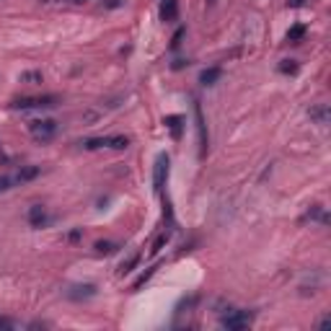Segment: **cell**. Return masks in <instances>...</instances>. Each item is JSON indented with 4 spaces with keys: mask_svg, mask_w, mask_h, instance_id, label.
Returning a JSON list of instances; mask_svg holds the SVG:
<instances>
[{
    "mask_svg": "<svg viewBox=\"0 0 331 331\" xmlns=\"http://www.w3.org/2000/svg\"><path fill=\"white\" fill-rule=\"evenodd\" d=\"M28 132L36 140H52L57 132V122L54 119H34V122H28Z\"/></svg>",
    "mask_w": 331,
    "mask_h": 331,
    "instance_id": "2",
    "label": "cell"
},
{
    "mask_svg": "<svg viewBox=\"0 0 331 331\" xmlns=\"http://www.w3.org/2000/svg\"><path fill=\"white\" fill-rule=\"evenodd\" d=\"M310 119H316L318 124H326L328 122V106H326V104H321V106H313L310 109Z\"/></svg>",
    "mask_w": 331,
    "mask_h": 331,
    "instance_id": "13",
    "label": "cell"
},
{
    "mask_svg": "<svg viewBox=\"0 0 331 331\" xmlns=\"http://www.w3.org/2000/svg\"><path fill=\"white\" fill-rule=\"evenodd\" d=\"M60 104V96L54 94H44V96H24V98H16L10 101V109H52Z\"/></svg>",
    "mask_w": 331,
    "mask_h": 331,
    "instance_id": "1",
    "label": "cell"
},
{
    "mask_svg": "<svg viewBox=\"0 0 331 331\" xmlns=\"http://www.w3.org/2000/svg\"><path fill=\"white\" fill-rule=\"evenodd\" d=\"M0 160H3V163H8V156L3 153V150H0Z\"/></svg>",
    "mask_w": 331,
    "mask_h": 331,
    "instance_id": "27",
    "label": "cell"
},
{
    "mask_svg": "<svg viewBox=\"0 0 331 331\" xmlns=\"http://www.w3.org/2000/svg\"><path fill=\"white\" fill-rule=\"evenodd\" d=\"M303 3H306V0H288V6H290V8H300Z\"/></svg>",
    "mask_w": 331,
    "mask_h": 331,
    "instance_id": "25",
    "label": "cell"
},
{
    "mask_svg": "<svg viewBox=\"0 0 331 331\" xmlns=\"http://www.w3.org/2000/svg\"><path fill=\"white\" fill-rule=\"evenodd\" d=\"M68 238H70V240H72V244H75V240H80V230H72V233H70V236H68Z\"/></svg>",
    "mask_w": 331,
    "mask_h": 331,
    "instance_id": "26",
    "label": "cell"
},
{
    "mask_svg": "<svg viewBox=\"0 0 331 331\" xmlns=\"http://www.w3.org/2000/svg\"><path fill=\"white\" fill-rule=\"evenodd\" d=\"M83 148H86V150H98V148H109V134H106V138H88V140H83Z\"/></svg>",
    "mask_w": 331,
    "mask_h": 331,
    "instance_id": "14",
    "label": "cell"
},
{
    "mask_svg": "<svg viewBox=\"0 0 331 331\" xmlns=\"http://www.w3.org/2000/svg\"><path fill=\"white\" fill-rule=\"evenodd\" d=\"M194 116H197V130H200V145H202V156L207 150V132H204V119H202V109L200 104H194Z\"/></svg>",
    "mask_w": 331,
    "mask_h": 331,
    "instance_id": "12",
    "label": "cell"
},
{
    "mask_svg": "<svg viewBox=\"0 0 331 331\" xmlns=\"http://www.w3.org/2000/svg\"><path fill=\"white\" fill-rule=\"evenodd\" d=\"M303 36H306V26H303V24L290 26V32H288V42H290V44H298Z\"/></svg>",
    "mask_w": 331,
    "mask_h": 331,
    "instance_id": "15",
    "label": "cell"
},
{
    "mask_svg": "<svg viewBox=\"0 0 331 331\" xmlns=\"http://www.w3.org/2000/svg\"><path fill=\"white\" fill-rule=\"evenodd\" d=\"M176 18H178V3L176 0H163L160 3V21L174 24Z\"/></svg>",
    "mask_w": 331,
    "mask_h": 331,
    "instance_id": "6",
    "label": "cell"
},
{
    "mask_svg": "<svg viewBox=\"0 0 331 331\" xmlns=\"http://www.w3.org/2000/svg\"><path fill=\"white\" fill-rule=\"evenodd\" d=\"M21 83H42V72H36V70L21 72Z\"/></svg>",
    "mask_w": 331,
    "mask_h": 331,
    "instance_id": "21",
    "label": "cell"
},
{
    "mask_svg": "<svg viewBox=\"0 0 331 331\" xmlns=\"http://www.w3.org/2000/svg\"><path fill=\"white\" fill-rule=\"evenodd\" d=\"M0 328H16V321L6 318V316H0Z\"/></svg>",
    "mask_w": 331,
    "mask_h": 331,
    "instance_id": "24",
    "label": "cell"
},
{
    "mask_svg": "<svg viewBox=\"0 0 331 331\" xmlns=\"http://www.w3.org/2000/svg\"><path fill=\"white\" fill-rule=\"evenodd\" d=\"M163 124L171 130V134H174L176 140L182 138V124H184V119L178 116V114H168V116H163Z\"/></svg>",
    "mask_w": 331,
    "mask_h": 331,
    "instance_id": "10",
    "label": "cell"
},
{
    "mask_svg": "<svg viewBox=\"0 0 331 331\" xmlns=\"http://www.w3.org/2000/svg\"><path fill=\"white\" fill-rule=\"evenodd\" d=\"M220 75H222V68H207V70H202L200 72V83L202 86H215L218 80H220Z\"/></svg>",
    "mask_w": 331,
    "mask_h": 331,
    "instance_id": "9",
    "label": "cell"
},
{
    "mask_svg": "<svg viewBox=\"0 0 331 331\" xmlns=\"http://www.w3.org/2000/svg\"><path fill=\"white\" fill-rule=\"evenodd\" d=\"M138 264H140V254H134V256H130V259L122 264V266H119V274H122V277H124V274H130V272H132V269L138 266Z\"/></svg>",
    "mask_w": 331,
    "mask_h": 331,
    "instance_id": "17",
    "label": "cell"
},
{
    "mask_svg": "<svg viewBox=\"0 0 331 331\" xmlns=\"http://www.w3.org/2000/svg\"><path fill=\"white\" fill-rule=\"evenodd\" d=\"M168 238H171V233H160L158 238H156V244H153V248H150V254H158L166 244H168Z\"/></svg>",
    "mask_w": 331,
    "mask_h": 331,
    "instance_id": "20",
    "label": "cell"
},
{
    "mask_svg": "<svg viewBox=\"0 0 331 331\" xmlns=\"http://www.w3.org/2000/svg\"><path fill=\"white\" fill-rule=\"evenodd\" d=\"M28 222H32V228H42V225L47 222V210H44L42 204H34L32 210H28Z\"/></svg>",
    "mask_w": 331,
    "mask_h": 331,
    "instance_id": "8",
    "label": "cell"
},
{
    "mask_svg": "<svg viewBox=\"0 0 331 331\" xmlns=\"http://www.w3.org/2000/svg\"><path fill=\"white\" fill-rule=\"evenodd\" d=\"M127 145H130V138H124V134H109V148L124 150Z\"/></svg>",
    "mask_w": 331,
    "mask_h": 331,
    "instance_id": "16",
    "label": "cell"
},
{
    "mask_svg": "<svg viewBox=\"0 0 331 331\" xmlns=\"http://www.w3.org/2000/svg\"><path fill=\"white\" fill-rule=\"evenodd\" d=\"M251 318H254V316L248 310H233V313L225 316L220 324H222V328H228V331H240V328L251 326Z\"/></svg>",
    "mask_w": 331,
    "mask_h": 331,
    "instance_id": "4",
    "label": "cell"
},
{
    "mask_svg": "<svg viewBox=\"0 0 331 331\" xmlns=\"http://www.w3.org/2000/svg\"><path fill=\"white\" fill-rule=\"evenodd\" d=\"M184 34H186V28H184V26H182V28H176V34L171 36V50H178V44H182Z\"/></svg>",
    "mask_w": 331,
    "mask_h": 331,
    "instance_id": "22",
    "label": "cell"
},
{
    "mask_svg": "<svg viewBox=\"0 0 331 331\" xmlns=\"http://www.w3.org/2000/svg\"><path fill=\"white\" fill-rule=\"evenodd\" d=\"M156 269H158V266H150V269H148V272H142V274L138 277V282H134V284H132V290H134V292H138V290L142 288V284H145V282H148L150 277H153V274H156Z\"/></svg>",
    "mask_w": 331,
    "mask_h": 331,
    "instance_id": "19",
    "label": "cell"
},
{
    "mask_svg": "<svg viewBox=\"0 0 331 331\" xmlns=\"http://www.w3.org/2000/svg\"><path fill=\"white\" fill-rule=\"evenodd\" d=\"M94 248H96V254H101V256H112V254H116L122 246H119L116 240H96Z\"/></svg>",
    "mask_w": 331,
    "mask_h": 331,
    "instance_id": "11",
    "label": "cell"
},
{
    "mask_svg": "<svg viewBox=\"0 0 331 331\" xmlns=\"http://www.w3.org/2000/svg\"><path fill=\"white\" fill-rule=\"evenodd\" d=\"M13 176H0V192H8V189H13Z\"/></svg>",
    "mask_w": 331,
    "mask_h": 331,
    "instance_id": "23",
    "label": "cell"
},
{
    "mask_svg": "<svg viewBox=\"0 0 331 331\" xmlns=\"http://www.w3.org/2000/svg\"><path fill=\"white\" fill-rule=\"evenodd\" d=\"M277 70H280V72H284V75H295L300 68H298V62H295V60H282Z\"/></svg>",
    "mask_w": 331,
    "mask_h": 331,
    "instance_id": "18",
    "label": "cell"
},
{
    "mask_svg": "<svg viewBox=\"0 0 331 331\" xmlns=\"http://www.w3.org/2000/svg\"><path fill=\"white\" fill-rule=\"evenodd\" d=\"M75 3H88V0H75Z\"/></svg>",
    "mask_w": 331,
    "mask_h": 331,
    "instance_id": "28",
    "label": "cell"
},
{
    "mask_svg": "<svg viewBox=\"0 0 331 331\" xmlns=\"http://www.w3.org/2000/svg\"><path fill=\"white\" fill-rule=\"evenodd\" d=\"M39 174H42L39 166H21L18 174L13 176V182H16V184H26V182H34V178H36Z\"/></svg>",
    "mask_w": 331,
    "mask_h": 331,
    "instance_id": "7",
    "label": "cell"
},
{
    "mask_svg": "<svg viewBox=\"0 0 331 331\" xmlns=\"http://www.w3.org/2000/svg\"><path fill=\"white\" fill-rule=\"evenodd\" d=\"M168 156L166 153H160L158 158H156V166H153V189L160 194L163 192V186H166V178H168Z\"/></svg>",
    "mask_w": 331,
    "mask_h": 331,
    "instance_id": "3",
    "label": "cell"
},
{
    "mask_svg": "<svg viewBox=\"0 0 331 331\" xmlns=\"http://www.w3.org/2000/svg\"><path fill=\"white\" fill-rule=\"evenodd\" d=\"M65 295L70 300H75V303H80V300H88V298L96 295V284H72Z\"/></svg>",
    "mask_w": 331,
    "mask_h": 331,
    "instance_id": "5",
    "label": "cell"
}]
</instances>
